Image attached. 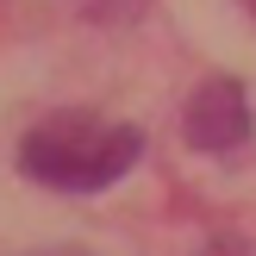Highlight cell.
Instances as JSON below:
<instances>
[{
  "label": "cell",
  "mask_w": 256,
  "mask_h": 256,
  "mask_svg": "<svg viewBox=\"0 0 256 256\" xmlns=\"http://www.w3.org/2000/svg\"><path fill=\"white\" fill-rule=\"evenodd\" d=\"M250 94L244 82H232V75H212V82H200L194 94H188L182 106V138L188 150H200V156H238V150H250Z\"/></svg>",
  "instance_id": "obj_2"
},
{
  "label": "cell",
  "mask_w": 256,
  "mask_h": 256,
  "mask_svg": "<svg viewBox=\"0 0 256 256\" xmlns=\"http://www.w3.org/2000/svg\"><path fill=\"white\" fill-rule=\"evenodd\" d=\"M244 12H250V19H256V0H244Z\"/></svg>",
  "instance_id": "obj_4"
},
{
  "label": "cell",
  "mask_w": 256,
  "mask_h": 256,
  "mask_svg": "<svg viewBox=\"0 0 256 256\" xmlns=\"http://www.w3.org/2000/svg\"><path fill=\"white\" fill-rule=\"evenodd\" d=\"M75 12H82L88 25H132L150 12V0H69Z\"/></svg>",
  "instance_id": "obj_3"
},
{
  "label": "cell",
  "mask_w": 256,
  "mask_h": 256,
  "mask_svg": "<svg viewBox=\"0 0 256 256\" xmlns=\"http://www.w3.org/2000/svg\"><path fill=\"white\" fill-rule=\"evenodd\" d=\"M138 156H144L138 125L100 119V112H82V106L50 112L19 138V175L38 188H56V194H100L119 175H132Z\"/></svg>",
  "instance_id": "obj_1"
}]
</instances>
